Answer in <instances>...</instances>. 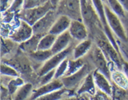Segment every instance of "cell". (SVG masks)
Returning <instances> with one entry per match:
<instances>
[{"label":"cell","mask_w":128,"mask_h":100,"mask_svg":"<svg viewBox=\"0 0 128 100\" xmlns=\"http://www.w3.org/2000/svg\"><path fill=\"white\" fill-rule=\"evenodd\" d=\"M86 65L85 62L82 58H78V59H69V62H68V67L67 70L66 72V74L64 76H68L70 74H73L76 73L79 70H81L82 68Z\"/></svg>","instance_id":"23"},{"label":"cell","mask_w":128,"mask_h":100,"mask_svg":"<svg viewBox=\"0 0 128 100\" xmlns=\"http://www.w3.org/2000/svg\"><path fill=\"white\" fill-rule=\"evenodd\" d=\"M110 80H112L116 85L123 90L128 89V77L123 70L118 69L114 65L110 66Z\"/></svg>","instance_id":"16"},{"label":"cell","mask_w":128,"mask_h":100,"mask_svg":"<svg viewBox=\"0 0 128 100\" xmlns=\"http://www.w3.org/2000/svg\"><path fill=\"white\" fill-rule=\"evenodd\" d=\"M1 74L3 76H9L11 78L19 77V73L14 67L3 62L1 64Z\"/></svg>","instance_id":"27"},{"label":"cell","mask_w":128,"mask_h":100,"mask_svg":"<svg viewBox=\"0 0 128 100\" xmlns=\"http://www.w3.org/2000/svg\"><path fill=\"white\" fill-rule=\"evenodd\" d=\"M90 57L91 61L95 66V69L102 72L110 80V69L109 66V61L107 60L102 50L98 46H92Z\"/></svg>","instance_id":"7"},{"label":"cell","mask_w":128,"mask_h":100,"mask_svg":"<svg viewBox=\"0 0 128 100\" xmlns=\"http://www.w3.org/2000/svg\"><path fill=\"white\" fill-rule=\"evenodd\" d=\"M57 13L70 17L71 19L81 20V0H61L56 9Z\"/></svg>","instance_id":"1"},{"label":"cell","mask_w":128,"mask_h":100,"mask_svg":"<svg viewBox=\"0 0 128 100\" xmlns=\"http://www.w3.org/2000/svg\"><path fill=\"white\" fill-rule=\"evenodd\" d=\"M49 2V0H24L23 9H30V8L42 6Z\"/></svg>","instance_id":"30"},{"label":"cell","mask_w":128,"mask_h":100,"mask_svg":"<svg viewBox=\"0 0 128 100\" xmlns=\"http://www.w3.org/2000/svg\"><path fill=\"white\" fill-rule=\"evenodd\" d=\"M92 46H93V45H92V41L89 38L79 42L77 45L73 48L72 58L78 59V58H82L83 56H85L88 53V52L90 51Z\"/></svg>","instance_id":"19"},{"label":"cell","mask_w":128,"mask_h":100,"mask_svg":"<svg viewBox=\"0 0 128 100\" xmlns=\"http://www.w3.org/2000/svg\"><path fill=\"white\" fill-rule=\"evenodd\" d=\"M23 4H24V0H13L10 7L6 10V13L19 14L20 11L23 9Z\"/></svg>","instance_id":"29"},{"label":"cell","mask_w":128,"mask_h":100,"mask_svg":"<svg viewBox=\"0 0 128 100\" xmlns=\"http://www.w3.org/2000/svg\"><path fill=\"white\" fill-rule=\"evenodd\" d=\"M56 38H57V36L50 33L44 34L41 38V39H40L38 50H51L52 46H54Z\"/></svg>","instance_id":"22"},{"label":"cell","mask_w":128,"mask_h":100,"mask_svg":"<svg viewBox=\"0 0 128 100\" xmlns=\"http://www.w3.org/2000/svg\"><path fill=\"white\" fill-rule=\"evenodd\" d=\"M68 62H69V58H66L57 66V68L55 69L54 79H60L66 74L68 67Z\"/></svg>","instance_id":"28"},{"label":"cell","mask_w":128,"mask_h":100,"mask_svg":"<svg viewBox=\"0 0 128 100\" xmlns=\"http://www.w3.org/2000/svg\"><path fill=\"white\" fill-rule=\"evenodd\" d=\"M93 77H94L96 87L100 91L105 93L108 96L111 95L112 87L110 85V79L105 74H103L102 72H100L97 69H94L93 70Z\"/></svg>","instance_id":"13"},{"label":"cell","mask_w":128,"mask_h":100,"mask_svg":"<svg viewBox=\"0 0 128 100\" xmlns=\"http://www.w3.org/2000/svg\"><path fill=\"white\" fill-rule=\"evenodd\" d=\"M53 9L51 4L48 2L42 6L30 8V9H22L18 14V18L23 21L33 26L39 19H41L48 11Z\"/></svg>","instance_id":"2"},{"label":"cell","mask_w":128,"mask_h":100,"mask_svg":"<svg viewBox=\"0 0 128 100\" xmlns=\"http://www.w3.org/2000/svg\"><path fill=\"white\" fill-rule=\"evenodd\" d=\"M58 17V14L57 13L56 10L52 9L50 11H48L41 19H39L37 22H35L32 26L34 34L42 35L48 34Z\"/></svg>","instance_id":"6"},{"label":"cell","mask_w":128,"mask_h":100,"mask_svg":"<svg viewBox=\"0 0 128 100\" xmlns=\"http://www.w3.org/2000/svg\"><path fill=\"white\" fill-rule=\"evenodd\" d=\"M71 21L72 19L68 16L64 14H59L57 19H56V21L54 22V25L52 26L49 33L58 36L64 33V32L67 31L69 30Z\"/></svg>","instance_id":"14"},{"label":"cell","mask_w":128,"mask_h":100,"mask_svg":"<svg viewBox=\"0 0 128 100\" xmlns=\"http://www.w3.org/2000/svg\"><path fill=\"white\" fill-rule=\"evenodd\" d=\"M81 14L82 22L87 28L91 29L98 23L102 25L91 0H81Z\"/></svg>","instance_id":"5"},{"label":"cell","mask_w":128,"mask_h":100,"mask_svg":"<svg viewBox=\"0 0 128 100\" xmlns=\"http://www.w3.org/2000/svg\"><path fill=\"white\" fill-rule=\"evenodd\" d=\"M2 45H1V53L2 56L4 55V54H7L10 52V50L14 48V44L16 43L15 42L12 41L10 38L5 39L3 37H2L1 39Z\"/></svg>","instance_id":"31"},{"label":"cell","mask_w":128,"mask_h":100,"mask_svg":"<svg viewBox=\"0 0 128 100\" xmlns=\"http://www.w3.org/2000/svg\"><path fill=\"white\" fill-rule=\"evenodd\" d=\"M105 14L107 20V23L109 25L112 32L117 36V37L123 42H126L127 40V35L126 33L125 28L122 23L121 18L114 13L110 7L106 4H105Z\"/></svg>","instance_id":"4"},{"label":"cell","mask_w":128,"mask_h":100,"mask_svg":"<svg viewBox=\"0 0 128 100\" xmlns=\"http://www.w3.org/2000/svg\"><path fill=\"white\" fill-rule=\"evenodd\" d=\"M68 31L73 40H75L77 42H81L87 39L88 35H89L87 26L81 20L72 19Z\"/></svg>","instance_id":"11"},{"label":"cell","mask_w":128,"mask_h":100,"mask_svg":"<svg viewBox=\"0 0 128 100\" xmlns=\"http://www.w3.org/2000/svg\"><path fill=\"white\" fill-rule=\"evenodd\" d=\"M97 46L102 50L108 61L110 59L116 67H118L120 70H122L123 60L119 54V51L113 46V44L108 40L107 38L106 39L98 38Z\"/></svg>","instance_id":"3"},{"label":"cell","mask_w":128,"mask_h":100,"mask_svg":"<svg viewBox=\"0 0 128 100\" xmlns=\"http://www.w3.org/2000/svg\"><path fill=\"white\" fill-rule=\"evenodd\" d=\"M106 5L110 7V9L117 14L121 18H125L127 12L122 6V4L118 2V0H106Z\"/></svg>","instance_id":"24"},{"label":"cell","mask_w":128,"mask_h":100,"mask_svg":"<svg viewBox=\"0 0 128 100\" xmlns=\"http://www.w3.org/2000/svg\"><path fill=\"white\" fill-rule=\"evenodd\" d=\"M54 74H55V69L52 70L49 72H47L45 74L40 76L38 79V86L45 85L46 83H49L54 79Z\"/></svg>","instance_id":"32"},{"label":"cell","mask_w":128,"mask_h":100,"mask_svg":"<svg viewBox=\"0 0 128 100\" xmlns=\"http://www.w3.org/2000/svg\"><path fill=\"white\" fill-rule=\"evenodd\" d=\"M82 98H83V100H90L89 98L88 97H86V95H84V94H83V97H82Z\"/></svg>","instance_id":"38"},{"label":"cell","mask_w":128,"mask_h":100,"mask_svg":"<svg viewBox=\"0 0 128 100\" xmlns=\"http://www.w3.org/2000/svg\"><path fill=\"white\" fill-rule=\"evenodd\" d=\"M8 100H13V99H12V97H10V98L9 99H8Z\"/></svg>","instance_id":"40"},{"label":"cell","mask_w":128,"mask_h":100,"mask_svg":"<svg viewBox=\"0 0 128 100\" xmlns=\"http://www.w3.org/2000/svg\"><path fill=\"white\" fill-rule=\"evenodd\" d=\"M10 97V94L9 92V90H8L7 86H4L3 84H2L1 86V100H8Z\"/></svg>","instance_id":"33"},{"label":"cell","mask_w":128,"mask_h":100,"mask_svg":"<svg viewBox=\"0 0 128 100\" xmlns=\"http://www.w3.org/2000/svg\"><path fill=\"white\" fill-rule=\"evenodd\" d=\"M60 2H61V0H49V2L51 4V6L53 7L54 10L57 9V7H58Z\"/></svg>","instance_id":"34"},{"label":"cell","mask_w":128,"mask_h":100,"mask_svg":"<svg viewBox=\"0 0 128 100\" xmlns=\"http://www.w3.org/2000/svg\"><path fill=\"white\" fill-rule=\"evenodd\" d=\"M96 85L94 83V80L93 77V71L88 74L86 78H84L82 82L81 83L77 90L78 94H89L90 95L94 96L96 94Z\"/></svg>","instance_id":"17"},{"label":"cell","mask_w":128,"mask_h":100,"mask_svg":"<svg viewBox=\"0 0 128 100\" xmlns=\"http://www.w3.org/2000/svg\"><path fill=\"white\" fill-rule=\"evenodd\" d=\"M68 90H70L66 89V87H63L62 89L54 90L53 92H50L49 94H44L41 96V97L36 98L35 100H61L62 98H64V95L67 93Z\"/></svg>","instance_id":"25"},{"label":"cell","mask_w":128,"mask_h":100,"mask_svg":"<svg viewBox=\"0 0 128 100\" xmlns=\"http://www.w3.org/2000/svg\"><path fill=\"white\" fill-rule=\"evenodd\" d=\"M53 55H54V53L52 52L51 50H38L37 51L34 52V53L28 54V56H29L34 62H38V63H42V64H43L46 61H47V60L50 58H51Z\"/></svg>","instance_id":"21"},{"label":"cell","mask_w":128,"mask_h":100,"mask_svg":"<svg viewBox=\"0 0 128 100\" xmlns=\"http://www.w3.org/2000/svg\"><path fill=\"white\" fill-rule=\"evenodd\" d=\"M72 39L73 38H72L71 35L70 34L68 30L58 35L54 43V46L51 48V50L54 53V54L62 52V50H66V48L69 47L70 46Z\"/></svg>","instance_id":"15"},{"label":"cell","mask_w":128,"mask_h":100,"mask_svg":"<svg viewBox=\"0 0 128 100\" xmlns=\"http://www.w3.org/2000/svg\"><path fill=\"white\" fill-rule=\"evenodd\" d=\"M24 81L20 78V77H16V78H12L9 82L7 83V88L9 90V92L10 95H13L16 91L18 90L19 87H21L22 85H24Z\"/></svg>","instance_id":"26"},{"label":"cell","mask_w":128,"mask_h":100,"mask_svg":"<svg viewBox=\"0 0 128 100\" xmlns=\"http://www.w3.org/2000/svg\"><path fill=\"white\" fill-rule=\"evenodd\" d=\"M102 1L104 2V4H106V0H102Z\"/></svg>","instance_id":"39"},{"label":"cell","mask_w":128,"mask_h":100,"mask_svg":"<svg viewBox=\"0 0 128 100\" xmlns=\"http://www.w3.org/2000/svg\"><path fill=\"white\" fill-rule=\"evenodd\" d=\"M73 46H70L66 50H62V52H59L58 54H55L52 56L51 58L44 62L41 67L38 69V77L45 74L47 72H49L52 70H54L57 68V66L61 63L64 59L68 58V56L70 54V52L73 51Z\"/></svg>","instance_id":"8"},{"label":"cell","mask_w":128,"mask_h":100,"mask_svg":"<svg viewBox=\"0 0 128 100\" xmlns=\"http://www.w3.org/2000/svg\"><path fill=\"white\" fill-rule=\"evenodd\" d=\"M118 2L122 4V6L128 13V0H118Z\"/></svg>","instance_id":"36"},{"label":"cell","mask_w":128,"mask_h":100,"mask_svg":"<svg viewBox=\"0 0 128 100\" xmlns=\"http://www.w3.org/2000/svg\"><path fill=\"white\" fill-rule=\"evenodd\" d=\"M90 72H92L90 71V67L88 64H86L81 70H79L76 73L68 76H63L60 79L62 82L64 87L70 90L81 85L86 76Z\"/></svg>","instance_id":"9"},{"label":"cell","mask_w":128,"mask_h":100,"mask_svg":"<svg viewBox=\"0 0 128 100\" xmlns=\"http://www.w3.org/2000/svg\"><path fill=\"white\" fill-rule=\"evenodd\" d=\"M42 36L43 35L42 34H34V35L31 38L19 44V49L22 51L25 52L27 54H30L32 53H34V52L37 51L38 47V43Z\"/></svg>","instance_id":"18"},{"label":"cell","mask_w":128,"mask_h":100,"mask_svg":"<svg viewBox=\"0 0 128 100\" xmlns=\"http://www.w3.org/2000/svg\"><path fill=\"white\" fill-rule=\"evenodd\" d=\"M65 100H83V98L80 99V98H76V97H72V98H67V99H65Z\"/></svg>","instance_id":"37"},{"label":"cell","mask_w":128,"mask_h":100,"mask_svg":"<svg viewBox=\"0 0 128 100\" xmlns=\"http://www.w3.org/2000/svg\"><path fill=\"white\" fill-rule=\"evenodd\" d=\"M34 35L33 27L29 23L21 19L19 25L16 27V29L10 34L9 38L16 43H22L26 41Z\"/></svg>","instance_id":"10"},{"label":"cell","mask_w":128,"mask_h":100,"mask_svg":"<svg viewBox=\"0 0 128 100\" xmlns=\"http://www.w3.org/2000/svg\"><path fill=\"white\" fill-rule=\"evenodd\" d=\"M122 70L128 77V61H122Z\"/></svg>","instance_id":"35"},{"label":"cell","mask_w":128,"mask_h":100,"mask_svg":"<svg viewBox=\"0 0 128 100\" xmlns=\"http://www.w3.org/2000/svg\"><path fill=\"white\" fill-rule=\"evenodd\" d=\"M34 87L31 83H25L12 95L13 100H30Z\"/></svg>","instance_id":"20"},{"label":"cell","mask_w":128,"mask_h":100,"mask_svg":"<svg viewBox=\"0 0 128 100\" xmlns=\"http://www.w3.org/2000/svg\"><path fill=\"white\" fill-rule=\"evenodd\" d=\"M64 87V85L61 79H54L49 83H46L45 85L38 86L37 89L33 90V93L31 94V97L30 100H35L41 96L49 94L50 92H53L54 90H57L59 89H62Z\"/></svg>","instance_id":"12"}]
</instances>
